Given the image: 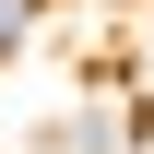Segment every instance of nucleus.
Returning <instances> with one entry per match:
<instances>
[{
    "label": "nucleus",
    "mask_w": 154,
    "mask_h": 154,
    "mask_svg": "<svg viewBox=\"0 0 154 154\" xmlns=\"http://www.w3.org/2000/svg\"><path fill=\"white\" fill-rule=\"evenodd\" d=\"M12 36H24V0H0V48H12Z\"/></svg>",
    "instance_id": "f257e3e1"
}]
</instances>
